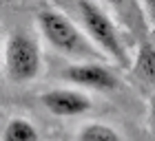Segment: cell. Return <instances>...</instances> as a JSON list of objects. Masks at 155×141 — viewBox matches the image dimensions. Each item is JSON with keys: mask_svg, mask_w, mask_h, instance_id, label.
Returning a JSON list of instances; mask_svg holds the SVG:
<instances>
[{"mask_svg": "<svg viewBox=\"0 0 155 141\" xmlns=\"http://www.w3.org/2000/svg\"><path fill=\"white\" fill-rule=\"evenodd\" d=\"M5 66L7 75L13 82H31L36 80L42 66L40 49L29 35L11 33L5 46Z\"/></svg>", "mask_w": 155, "mask_h": 141, "instance_id": "obj_3", "label": "cell"}, {"mask_svg": "<svg viewBox=\"0 0 155 141\" xmlns=\"http://www.w3.org/2000/svg\"><path fill=\"white\" fill-rule=\"evenodd\" d=\"M40 104L55 117H78L91 110V97L82 90L71 88H53L40 95Z\"/></svg>", "mask_w": 155, "mask_h": 141, "instance_id": "obj_4", "label": "cell"}, {"mask_svg": "<svg viewBox=\"0 0 155 141\" xmlns=\"http://www.w3.org/2000/svg\"><path fill=\"white\" fill-rule=\"evenodd\" d=\"M64 80L75 86L93 88V90H113L117 88V77L111 68L97 62H82L64 68Z\"/></svg>", "mask_w": 155, "mask_h": 141, "instance_id": "obj_5", "label": "cell"}, {"mask_svg": "<svg viewBox=\"0 0 155 141\" xmlns=\"http://www.w3.org/2000/svg\"><path fill=\"white\" fill-rule=\"evenodd\" d=\"M0 141H40V135L29 119L16 117L5 126Z\"/></svg>", "mask_w": 155, "mask_h": 141, "instance_id": "obj_7", "label": "cell"}, {"mask_svg": "<svg viewBox=\"0 0 155 141\" xmlns=\"http://www.w3.org/2000/svg\"><path fill=\"white\" fill-rule=\"evenodd\" d=\"M78 141H122V137H120L111 126L100 124V121H93V124H87L80 130Z\"/></svg>", "mask_w": 155, "mask_h": 141, "instance_id": "obj_8", "label": "cell"}, {"mask_svg": "<svg viewBox=\"0 0 155 141\" xmlns=\"http://www.w3.org/2000/svg\"><path fill=\"white\" fill-rule=\"evenodd\" d=\"M151 117H153V121H155V97L151 99Z\"/></svg>", "mask_w": 155, "mask_h": 141, "instance_id": "obj_10", "label": "cell"}, {"mask_svg": "<svg viewBox=\"0 0 155 141\" xmlns=\"http://www.w3.org/2000/svg\"><path fill=\"white\" fill-rule=\"evenodd\" d=\"M133 73L142 82L155 84V44H151V42L140 44V51L133 62Z\"/></svg>", "mask_w": 155, "mask_h": 141, "instance_id": "obj_6", "label": "cell"}, {"mask_svg": "<svg viewBox=\"0 0 155 141\" xmlns=\"http://www.w3.org/2000/svg\"><path fill=\"white\" fill-rule=\"evenodd\" d=\"M146 11L153 16V22H155V2H146Z\"/></svg>", "mask_w": 155, "mask_h": 141, "instance_id": "obj_9", "label": "cell"}, {"mask_svg": "<svg viewBox=\"0 0 155 141\" xmlns=\"http://www.w3.org/2000/svg\"><path fill=\"white\" fill-rule=\"evenodd\" d=\"M78 11H80L82 24L87 29V35L102 49L109 58H113L120 66H129V53L120 33L115 29L113 20L107 16V11L95 2H78Z\"/></svg>", "mask_w": 155, "mask_h": 141, "instance_id": "obj_1", "label": "cell"}, {"mask_svg": "<svg viewBox=\"0 0 155 141\" xmlns=\"http://www.w3.org/2000/svg\"><path fill=\"white\" fill-rule=\"evenodd\" d=\"M38 24L45 33V38L49 40V44L62 51L64 55H78V58H91L93 55V49L87 44V40L75 29V24L62 11L51 9V7L40 9Z\"/></svg>", "mask_w": 155, "mask_h": 141, "instance_id": "obj_2", "label": "cell"}]
</instances>
